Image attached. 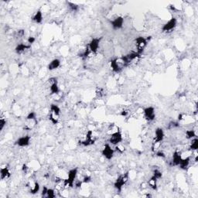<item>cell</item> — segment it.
Here are the masks:
<instances>
[{
    "label": "cell",
    "mask_w": 198,
    "mask_h": 198,
    "mask_svg": "<svg viewBox=\"0 0 198 198\" xmlns=\"http://www.w3.org/2000/svg\"><path fill=\"white\" fill-rule=\"evenodd\" d=\"M28 187H29V192L32 194H36L40 191V184L37 181L29 182Z\"/></svg>",
    "instance_id": "ac0fdd59"
},
{
    "label": "cell",
    "mask_w": 198,
    "mask_h": 198,
    "mask_svg": "<svg viewBox=\"0 0 198 198\" xmlns=\"http://www.w3.org/2000/svg\"><path fill=\"white\" fill-rule=\"evenodd\" d=\"M48 84H49V89L51 95H59L60 88H59L58 83H57V79L56 77H51L48 80Z\"/></svg>",
    "instance_id": "277c9868"
},
{
    "label": "cell",
    "mask_w": 198,
    "mask_h": 198,
    "mask_svg": "<svg viewBox=\"0 0 198 198\" xmlns=\"http://www.w3.org/2000/svg\"><path fill=\"white\" fill-rule=\"evenodd\" d=\"M47 190H48L47 187H43V190H42V193H41L42 197H46V193H47Z\"/></svg>",
    "instance_id": "d590c367"
},
{
    "label": "cell",
    "mask_w": 198,
    "mask_h": 198,
    "mask_svg": "<svg viewBox=\"0 0 198 198\" xmlns=\"http://www.w3.org/2000/svg\"><path fill=\"white\" fill-rule=\"evenodd\" d=\"M37 124H38L37 118H26L23 129L26 131H30L32 129H33L37 125Z\"/></svg>",
    "instance_id": "30bf717a"
},
{
    "label": "cell",
    "mask_w": 198,
    "mask_h": 198,
    "mask_svg": "<svg viewBox=\"0 0 198 198\" xmlns=\"http://www.w3.org/2000/svg\"><path fill=\"white\" fill-rule=\"evenodd\" d=\"M182 156H181V152L178 150H176L175 152L173 154L172 160H171L170 165L172 166H178L180 164V161H181Z\"/></svg>",
    "instance_id": "2e32d148"
},
{
    "label": "cell",
    "mask_w": 198,
    "mask_h": 198,
    "mask_svg": "<svg viewBox=\"0 0 198 198\" xmlns=\"http://www.w3.org/2000/svg\"><path fill=\"white\" fill-rule=\"evenodd\" d=\"M129 180V172H126L125 174H121L118 177L115 182L114 183V187L117 190L118 192H121L122 191V188L126 183H128Z\"/></svg>",
    "instance_id": "7a4b0ae2"
},
{
    "label": "cell",
    "mask_w": 198,
    "mask_h": 198,
    "mask_svg": "<svg viewBox=\"0 0 198 198\" xmlns=\"http://www.w3.org/2000/svg\"><path fill=\"white\" fill-rule=\"evenodd\" d=\"M77 175H78V172H77V168L70 169L69 172L68 173V177L66 179H64L65 189L74 187V182L77 180Z\"/></svg>",
    "instance_id": "6da1fadb"
},
{
    "label": "cell",
    "mask_w": 198,
    "mask_h": 198,
    "mask_svg": "<svg viewBox=\"0 0 198 198\" xmlns=\"http://www.w3.org/2000/svg\"><path fill=\"white\" fill-rule=\"evenodd\" d=\"M110 68L112 70V71L115 73H120L121 71V68H120L119 64L118 63L117 58L112 59L110 61Z\"/></svg>",
    "instance_id": "d6986e66"
},
{
    "label": "cell",
    "mask_w": 198,
    "mask_h": 198,
    "mask_svg": "<svg viewBox=\"0 0 198 198\" xmlns=\"http://www.w3.org/2000/svg\"><path fill=\"white\" fill-rule=\"evenodd\" d=\"M68 5H69V8L71 9V11L72 12H75V11L77 10L78 9V6L75 3H72V2H68Z\"/></svg>",
    "instance_id": "1f68e13d"
},
{
    "label": "cell",
    "mask_w": 198,
    "mask_h": 198,
    "mask_svg": "<svg viewBox=\"0 0 198 198\" xmlns=\"http://www.w3.org/2000/svg\"><path fill=\"white\" fill-rule=\"evenodd\" d=\"M151 39V37H136L135 40V48H136V52L139 54L142 55V54L143 53L144 50L146 49V46H147L148 43H149V40Z\"/></svg>",
    "instance_id": "3957f363"
},
{
    "label": "cell",
    "mask_w": 198,
    "mask_h": 198,
    "mask_svg": "<svg viewBox=\"0 0 198 198\" xmlns=\"http://www.w3.org/2000/svg\"><path fill=\"white\" fill-rule=\"evenodd\" d=\"M11 177V173L8 166H2L0 169V178L2 180L9 179Z\"/></svg>",
    "instance_id": "e0dca14e"
},
{
    "label": "cell",
    "mask_w": 198,
    "mask_h": 198,
    "mask_svg": "<svg viewBox=\"0 0 198 198\" xmlns=\"http://www.w3.org/2000/svg\"><path fill=\"white\" fill-rule=\"evenodd\" d=\"M122 141H123V136L121 131H118V132L111 134L108 139L109 143L113 145V146H116V145L120 144V143H121V142Z\"/></svg>",
    "instance_id": "5b68a950"
},
{
    "label": "cell",
    "mask_w": 198,
    "mask_h": 198,
    "mask_svg": "<svg viewBox=\"0 0 198 198\" xmlns=\"http://www.w3.org/2000/svg\"><path fill=\"white\" fill-rule=\"evenodd\" d=\"M56 197V191L52 188H48L47 193H46V198H54Z\"/></svg>",
    "instance_id": "f546056e"
},
{
    "label": "cell",
    "mask_w": 198,
    "mask_h": 198,
    "mask_svg": "<svg viewBox=\"0 0 198 198\" xmlns=\"http://www.w3.org/2000/svg\"><path fill=\"white\" fill-rule=\"evenodd\" d=\"M165 137V134L164 132H163V129L161 128H157L155 130V134H154V137L153 139H152V143H162Z\"/></svg>",
    "instance_id": "7c38bea8"
},
{
    "label": "cell",
    "mask_w": 198,
    "mask_h": 198,
    "mask_svg": "<svg viewBox=\"0 0 198 198\" xmlns=\"http://www.w3.org/2000/svg\"><path fill=\"white\" fill-rule=\"evenodd\" d=\"M101 39H102L101 37H100V38H93L91 40V42L88 44V48H89L91 54H96L98 52Z\"/></svg>",
    "instance_id": "8fae6325"
},
{
    "label": "cell",
    "mask_w": 198,
    "mask_h": 198,
    "mask_svg": "<svg viewBox=\"0 0 198 198\" xmlns=\"http://www.w3.org/2000/svg\"><path fill=\"white\" fill-rule=\"evenodd\" d=\"M157 181H158V180L154 176H152L147 182L149 187H150L153 191H156L157 187H158V186H157Z\"/></svg>",
    "instance_id": "603a6c76"
},
{
    "label": "cell",
    "mask_w": 198,
    "mask_h": 198,
    "mask_svg": "<svg viewBox=\"0 0 198 198\" xmlns=\"http://www.w3.org/2000/svg\"><path fill=\"white\" fill-rule=\"evenodd\" d=\"M115 151L118 152V153L121 154L125 151V147L121 143H120V144H118L116 145V146H115Z\"/></svg>",
    "instance_id": "f1b7e54d"
},
{
    "label": "cell",
    "mask_w": 198,
    "mask_h": 198,
    "mask_svg": "<svg viewBox=\"0 0 198 198\" xmlns=\"http://www.w3.org/2000/svg\"><path fill=\"white\" fill-rule=\"evenodd\" d=\"M96 141V139L93 135V131L88 130L85 135V139L82 141H81V144L84 146H89L94 144Z\"/></svg>",
    "instance_id": "8992f818"
},
{
    "label": "cell",
    "mask_w": 198,
    "mask_h": 198,
    "mask_svg": "<svg viewBox=\"0 0 198 198\" xmlns=\"http://www.w3.org/2000/svg\"><path fill=\"white\" fill-rule=\"evenodd\" d=\"M30 140L31 137L29 135H23V136L20 137L15 141V145H17L20 147H26L30 143Z\"/></svg>",
    "instance_id": "4fadbf2b"
},
{
    "label": "cell",
    "mask_w": 198,
    "mask_h": 198,
    "mask_svg": "<svg viewBox=\"0 0 198 198\" xmlns=\"http://www.w3.org/2000/svg\"><path fill=\"white\" fill-rule=\"evenodd\" d=\"M101 154L106 160H111L115 154V149H112L109 144H105L101 150Z\"/></svg>",
    "instance_id": "ba28073f"
},
{
    "label": "cell",
    "mask_w": 198,
    "mask_h": 198,
    "mask_svg": "<svg viewBox=\"0 0 198 198\" xmlns=\"http://www.w3.org/2000/svg\"><path fill=\"white\" fill-rule=\"evenodd\" d=\"M50 112H54V113L57 114V115H60V108L55 104H51Z\"/></svg>",
    "instance_id": "83f0119b"
},
{
    "label": "cell",
    "mask_w": 198,
    "mask_h": 198,
    "mask_svg": "<svg viewBox=\"0 0 198 198\" xmlns=\"http://www.w3.org/2000/svg\"><path fill=\"white\" fill-rule=\"evenodd\" d=\"M60 60H59V59H54V60H52L51 62H50V64L47 66V68L49 71H52L60 68Z\"/></svg>",
    "instance_id": "44dd1931"
},
{
    "label": "cell",
    "mask_w": 198,
    "mask_h": 198,
    "mask_svg": "<svg viewBox=\"0 0 198 198\" xmlns=\"http://www.w3.org/2000/svg\"><path fill=\"white\" fill-rule=\"evenodd\" d=\"M91 181V177L88 175L85 176V177H83V179H82V182H83V183H88Z\"/></svg>",
    "instance_id": "836d02e7"
},
{
    "label": "cell",
    "mask_w": 198,
    "mask_h": 198,
    "mask_svg": "<svg viewBox=\"0 0 198 198\" xmlns=\"http://www.w3.org/2000/svg\"><path fill=\"white\" fill-rule=\"evenodd\" d=\"M6 119L5 118H3V117H2L1 118H0V130L2 131L3 129H4V127L6 126Z\"/></svg>",
    "instance_id": "d6a6232c"
},
{
    "label": "cell",
    "mask_w": 198,
    "mask_h": 198,
    "mask_svg": "<svg viewBox=\"0 0 198 198\" xmlns=\"http://www.w3.org/2000/svg\"><path fill=\"white\" fill-rule=\"evenodd\" d=\"M43 12H42V11L38 10L33 15V16L32 18V20L34 22V23H37V24H40V23H41L42 21H43Z\"/></svg>",
    "instance_id": "7402d4cb"
},
{
    "label": "cell",
    "mask_w": 198,
    "mask_h": 198,
    "mask_svg": "<svg viewBox=\"0 0 198 198\" xmlns=\"http://www.w3.org/2000/svg\"><path fill=\"white\" fill-rule=\"evenodd\" d=\"M123 24H124V18L122 16H117L111 21V25L115 30H118L122 28Z\"/></svg>",
    "instance_id": "5bb4252c"
},
{
    "label": "cell",
    "mask_w": 198,
    "mask_h": 198,
    "mask_svg": "<svg viewBox=\"0 0 198 198\" xmlns=\"http://www.w3.org/2000/svg\"><path fill=\"white\" fill-rule=\"evenodd\" d=\"M103 93L104 92H103V90L101 89V88H99V89H98L97 91H96V95H97V96L99 98V99L102 98V96L104 95Z\"/></svg>",
    "instance_id": "e575fe53"
},
{
    "label": "cell",
    "mask_w": 198,
    "mask_h": 198,
    "mask_svg": "<svg viewBox=\"0 0 198 198\" xmlns=\"http://www.w3.org/2000/svg\"><path fill=\"white\" fill-rule=\"evenodd\" d=\"M152 176H154V177H155L157 179V180H160V179H161L162 177H163V174H162V172L160 170V169H154Z\"/></svg>",
    "instance_id": "4dcf8cb0"
},
{
    "label": "cell",
    "mask_w": 198,
    "mask_h": 198,
    "mask_svg": "<svg viewBox=\"0 0 198 198\" xmlns=\"http://www.w3.org/2000/svg\"><path fill=\"white\" fill-rule=\"evenodd\" d=\"M143 116L148 121H152L156 118L155 108L153 107H147L143 109Z\"/></svg>",
    "instance_id": "9c48e42d"
},
{
    "label": "cell",
    "mask_w": 198,
    "mask_h": 198,
    "mask_svg": "<svg viewBox=\"0 0 198 198\" xmlns=\"http://www.w3.org/2000/svg\"><path fill=\"white\" fill-rule=\"evenodd\" d=\"M31 50V45L25 44V43H20L15 47V51L17 54H23Z\"/></svg>",
    "instance_id": "9a60e30c"
},
{
    "label": "cell",
    "mask_w": 198,
    "mask_h": 198,
    "mask_svg": "<svg viewBox=\"0 0 198 198\" xmlns=\"http://www.w3.org/2000/svg\"><path fill=\"white\" fill-rule=\"evenodd\" d=\"M191 156H187L184 157V158L181 159V161H180V164H179L178 166H180V168L181 169H187V168L189 167L190 163H191Z\"/></svg>",
    "instance_id": "ffe728a7"
},
{
    "label": "cell",
    "mask_w": 198,
    "mask_h": 198,
    "mask_svg": "<svg viewBox=\"0 0 198 198\" xmlns=\"http://www.w3.org/2000/svg\"><path fill=\"white\" fill-rule=\"evenodd\" d=\"M185 135H186V138L187 139H192L197 137V133H196L195 130H193V129H189V130H187L185 132Z\"/></svg>",
    "instance_id": "484cf974"
},
{
    "label": "cell",
    "mask_w": 198,
    "mask_h": 198,
    "mask_svg": "<svg viewBox=\"0 0 198 198\" xmlns=\"http://www.w3.org/2000/svg\"><path fill=\"white\" fill-rule=\"evenodd\" d=\"M177 25V19L173 17V18H171L170 20L167 22V23H166L164 25H163V27H162V30H163V32L164 33H170L172 32L174 29H175Z\"/></svg>",
    "instance_id": "52a82bcc"
},
{
    "label": "cell",
    "mask_w": 198,
    "mask_h": 198,
    "mask_svg": "<svg viewBox=\"0 0 198 198\" xmlns=\"http://www.w3.org/2000/svg\"><path fill=\"white\" fill-rule=\"evenodd\" d=\"M35 41H36V39H35V37H29L27 40L28 43H29V45L33 44V43Z\"/></svg>",
    "instance_id": "8d00e7d4"
},
{
    "label": "cell",
    "mask_w": 198,
    "mask_h": 198,
    "mask_svg": "<svg viewBox=\"0 0 198 198\" xmlns=\"http://www.w3.org/2000/svg\"><path fill=\"white\" fill-rule=\"evenodd\" d=\"M118 131H120L119 128H118V126H117L115 123H112V124H110L109 125L108 128V132L110 135L111 134L114 133V132H118Z\"/></svg>",
    "instance_id": "4316f807"
},
{
    "label": "cell",
    "mask_w": 198,
    "mask_h": 198,
    "mask_svg": "<svg viewBox=\"0 0 198 198\" xmlns=\"http://www.w3.org/2000/svg\"><path fill=\"white\" fill-rule=\"evenodd\" d=\"M60 115H57V114L54 113V112H51L49 113V120L54 125H57L59 123V120H60Z\"/></svg>",
    "instance_id": "cb8c5ba5"
},
{
    "label": "cell",
    "mask_w": 198,
    "mask_h": 198,
    "mask_svg": "<svg viewBox=\"0 0 198 198\" xmlns=\"http://www.w3.org/2000/svg\"><path fill=\"white\" fill-rule=\"evenodd\" d=\"M198 149V139L197 137L191 139V143L189 144V149L191 151L197 150Z\"/></svg>",
    "instance_id": "d4e9b609"
}]
</instances>
